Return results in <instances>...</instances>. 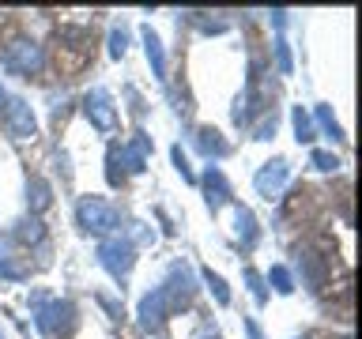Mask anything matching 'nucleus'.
Returning a JSON list of instances; mask_svg holds the SVG:
<instances>
[{"label":"nucleus","instance_id":"obj_10","mask_svg":"<svg viewBox=\"0 0 362 339\" xmlns=\"http://www.w3.org/2000/svg\"><path fill=\"white\" fill-rule=\"evenodd\" d=\"M147 56L155 61V72H163V49H158V38H155V34H147Z\"/></svg>","mask_w":362,"mask_h":339},{"label":"nucleus","instance_id":"obj_11","mask_svg":"<svg viewBox=\"0 0 362 339\" xmlns=\"http://www.w3.org/2000/svg\"><path fill=\"white\" fill-rule=\"evenodd\" d=\"M204 279H208V282H211V290H215V298H219V302H230V294H226V282H223L219 275H211V271H208V275H204Z\"/></svg>","mask_w":362,"mask_h":339},{"label":"nucleus","instance_id":"obj_16","mask_svg":"<svg viewBox=\"0 0 362 339\" xmlns=\"http://www.w3.org/2000/svg\"><path fill=\"white\" fill-rule=\"evenodd\" d=\"M0 106H4V87H0Z\"/></svg>","mask_w":362,"mask_h":339},{"label":"nucleus","instance_id":"obj_5","mask_svg":"<svg viewBox=\"0 0 362 339\" xmlns=\"http://www.w3.org/2000/svg\"><path fill=\"white\" fill-rule=\"evenodd\" d=\"M102 260H106V268L113 271V275H121V271L132 268V249L121 245V242H106L102 245Z\"/></svg>","mask_w":362,"mask_h":339},{"label":"nucleus","instance_id":"obj_12","mask_svg":"<svg viewBox=\"0 0 362 339\" xmlns=\"http://www.w3.org/2000/svg\"><path fill=\"white\" fill-rule=\"evenodd\" d=\"M272 282H276V290H291V275L283 268H272Z\"/></svg>","mask_w":362,"mask_h":339},{"label":"nucleus","instance_id":"obj_8","mask_svg":"<svg viewBox=\"0 0 362 339\" xmlns=\"http://www.w3.org/2000/svg\"><path fill=\"white\" fill-rule=\"evenodd\" d=\"M294 132H298V140H313V121H310V113H302V109H294Z\"/></svg>","mask_w":362,"mask_h":339},{"label":"nucleus","instance_id":"obj_14","mask_svg":"<svg viewBox=\"0 0 362 339\" xmlns=\"http://www.w3.org/2000/svg\"><path fill=\"white\" fill-rule=\"evenodd\" d=\"M23 234H27L30 242H38V237H42V226H38V222H27V230H23Z\"/></svg>","mask_w":362,"mask_h":339},{"label":"nucleus","instance_id":"obj_7","mask_svg":"<svg viewBox=\"0 0 362 339\" xmlns=\"http://www.w3.org/2000/svg\"><path fill=\"white\" fill-rule=\"evenodd\" d=\"M163 290L155 294V298H144V305H140V313H144V324L151 328V324H163Z\"/></svg>","mask_w":362,"mask_h":339},{"label":"nucleus","instance_id":"obj_9","mask_svg":"<svg viewBox=\"0 0 362 339\" xmlns=\"http://www.w3.org/2000/svg\"><path fill=\"white\" fill-rule=\"evenodd\" d=\"M49 203V185L45 181H34V211H42Z\"/></svg>","mask_w":362,"mask_h":339},{"label":"nucleus","instance_id":"obj_6","mask_svg":"<svg viewBox=\"0 0 362 339\" xmlns=\"http://www.w3.org/2000/svg\"><path fill=\"white\" fill-rule=\"evenodd\" d=\"M87 117L95 121V124H98L102 132H106V129H113V109L106 106V98H102V95H98L95 102L87 98Z\"/></svg>","mask_w":362,"mask_h":339},{"label":"nucleus","instance_id":"obj_13","mask_svg":"<svg viewBox=\"0 0 362 339\" xmlns=\"http://www.w3.org/2000/svg\"><path fill=\"white\" fill-rule=\"evenodd\" d=\"M313 162L321 166V170H336V158H332V155H325V151H317V155H313Z\"/></svg>","mask_w":362,"mask_h":339},{"label":"nucleus","instance_id":"obj_2","mask_svg":"<svg viewBox=\"0 0 362 339\" xmlns=\"http://www.w3.org/2000/svg\"><path fill=\"white\" fill-rule=\"evenodd\" d=\"M8 64L16 68V72H38L42 68V49L30 42H16L8 49Z\"/></svg>","mask_w":362,"mask_h":339},{"label":"nucleus","instance_id":"obj_1","mask_svg":"<svg viewBox=\"0 0 362 339\" xmlns=\"http://www.w3.org/2000/svg\"><path fill=\"white\" fill-rule=\"evenodd\" d=\"M79 222H83L87 230L106 234V230H113V226H117V211H113L106 200L87 196V200H79Z\"/></svg>","mask_w":362,"mask_h":339},{"label":"nucleus","instance_id":"obj_3","mask_svg":"<svg viewBox=\"0 0 362 339\" xmlns=\"http://www.w3.org/2000/svg\"><path fill=\"white\" fill-rule=\"evenodd\" d=\"M8 132L16 136V140H30L34 136V113L27 102H11L8 106Z\"/></svg>","mask_w":362,"mask_h":339},{"label":"nucleus","instance_id":"obj_4","mask_svg":"<svg viewBox=\"0 0 362 339\" xmlns=\"http://www.w3.org/2000/svg\"><path fill=\"white\" fill-rule=\"evenodd\" d=\"M283 181H287V162H268L257 174V189L264 192V196H276V192L283 189Z\"/></svg>","mask_w":362,"mask_h":339},{"label":"nucleus","instance_id":"obj_15","mask_svg":"<svg viewBox=\"0 0 362 339\" xmlns=\"http://www.w3.org/2000/svg\"><path fill=\"white\" fill-rule=\"evenodd\" d=\"M124 53V34H113V56Z\"/></svg>","mask_w":362,"mask_h":339}]
</instances>
